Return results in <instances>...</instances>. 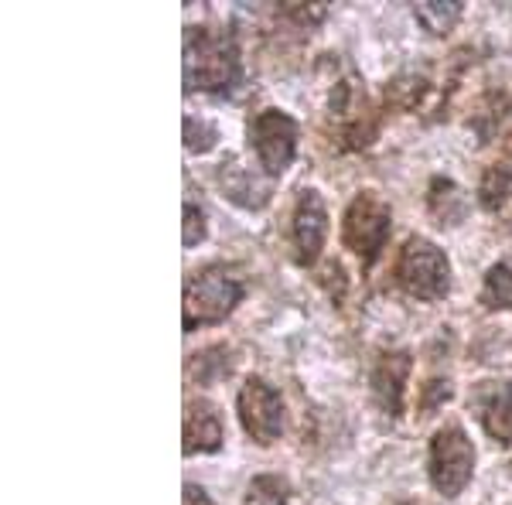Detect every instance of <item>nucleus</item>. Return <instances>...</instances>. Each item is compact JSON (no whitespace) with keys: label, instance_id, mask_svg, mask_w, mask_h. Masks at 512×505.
Instances as JSON below:
<instances>
[{"label":"nucleus","instance_id":"nucleus-1","mask_svg":"<svg viewBox=\"0 0 512 505\" xmlns=\"http://www.w3.org/2000/svg\"><path fill=\"white\" fill-rule=\"evenodd\" d=\"M239 82V48L219 28L185 31V89L188 93H226Z\"/></svg>","mask_w":512,"mask_h":505},{"label":"nucleus","instance_id":"nucleus-2","mask_svg":"<svg viewBox=\"0 0 512 505\" xmlns=\"http://www.w3.org/2000/svg\"><path fill=\"white\" fill-rule=\"evenodd\" d=\"M239 301H243V280L222 263H209L192 273L185 284V304H181L185 331L219 325L226 314H233Z\"/></svg>","mask_w":512,"mask_h":505},{"label":"nucleus","instance_id":"nucleus-3","mask_svg":"<svg viewBox=\"0 0 512 505\" xmlns=\"http://www.w3.org/2000/svg\"><path fill=\"white\" fill-rule=\"evenodd\" d=\"M396 284L417 301H441L451 291V263L431 239L410 236L396 256Z\"/></svg>","mask_w":512,"mask_h":505},{"label":"nucleus","instance_id":"nucleus-4","mask_svg":"<svg viewBox=\"0 0 512 505\" xmlns=\"http://www.w3.org/2000/svg\"><path fill=\"white\" fill-rule=\"evenodd\" d=\"M393 212L376 192H359L345 209L342 219V243L359 256L362 263H376L383 253L386 239H390Z\"/></svg>","mask_w":512,"mask_h":505},{"label":"nucleus","instance_id":"nucleus-5","mask_svg":"<svg viewBox=\"0 0 512 505\" xmlns=\"http://www.w3.org/2000/svg\"><path fill=\"white\" fill-rule=\"evenodd\" d=\"M472 468H475V447L468 441V434L458 424H448L434 434L431 441V482L441 495L465 492V485L472 482Z\"/></svg>","mask_w":512,"mask_h":505},{"label":"nucleus","instance_id":"nucleus-6","mask_svg":"<svg viewBox=\"0 0 512 505\" xmlns=\"http://www.w3.org/2000/svg\"><path fill=\"white\" fill-rule=\"evenodd\" d=\"M250 144L263 175H284L297 154V123L280 110H260L250 120Z\"/></svg>","mask_w":512,"mask_h":505},{"label":"nucleus","instance_id":"nucleus-7","mask_svg":"<svg viewBox=\"0 0 512 505\" xmlns=\"http://www.w3.org/2000/svg\"><path fill=\"white\" fill-rule=\"evenodd\" d=\"M236 407H239V420H243V430L253 437L256 444H274L284 430V400L267 379L250 376L243 383L236 396Z\"/></svg>","mask_w":512,"mask_h":505},{"label":"nucleus","instance_id":"nucleus-8","mask_svg":"<svg viewBox=\"0 0 512 505\" xmlns=\"http://www.w3.org/2000/svg\"><path fill=\"white\" fill-rule=\"evenodd\" d=\"M325 233H328V212L325 202L315 188L301 192L294 205V222H291V239H294V256L301 267H311L318 260L321 246H325Z\"/></svg>","mask_w":512,"mask_h":505},{"label":"nucleus","instance_id":"nucleus-9","mask_svg":"<svg viewBox=\"0 0 512 505\" xmlns=\"http://www.w3.org/2000/svg\"><path fill=\"white\" fill-rule=\"evenodd\" d=\"M472 410L482 420L485 434L499 444H512V386L509 383H478L472 393Z\"/></svg>","mask_w":512,"mask_h":505},{"label":"nucleus","instance_id":"nucleus-10","mask_svg":"<svg viewBox=\"0 0 512 505\" xmlns=\"http://www.w3.org/2000/svg\"><path fill=\"white\" fill-rule=\"evenodd\" d=\"M410 376V355L407 352H386L379 355L373 369V396L390 417H400L403 410V386Z\"/></svg>","mask_w":512,"mask_h":505},{"label":"nucleus","instance_id":"nucleus-11","mask_svg":"<svg viewBox=\"0 0 512 505\" xmlns=\"http://www.w3.org/2000/svg\"><path fill=\"white\" fill-rule=\"evenodd\" d=\"M185 454H212L222 447V420L209 400H195L185 410Z\"/></svg>","mask_w":512,"mask_h":505},{"label":"nucleus","instance_id":"nucleus-12","mask_svg":"<svg viewBox=\"0 0 512 505\" xmlns=\"http://www.w3.org/2000/svg\"><path fill=\"white\" fill-rule=\"evenodd\" d=\"M427 209H431V215L441 222V226H454V222H461L468 212L465 192H461V188L448 178H434L431 195H427Z\"/></svg>","mask_w":512,"mask_h":505},{"label":"nucleus","instance_id":"nucleus-13","mask_svg":"<svg viewBox=\"0 0 512 505\" xmlns=\"http://www.w3.org/2000/svg\"><path fill=\"white\" fill-rule=\"evenodd\" d=\"M478 198L489 212L512 215V164H492L478 185Z\"/></svg>","mask_w":512,"mask_h":505},{"label":"nucleus","instance_id":"nucleus-14","mask_svg":"<svg viewBox=\"0 0 512 505\" xmlns=\"http://www.w3.org/2000/svg\"><path fill=\"white\" fill-rule=\"evenodd\" d=\"M219 181H222V188H226V195L233 198V202L246 205V209H260V205H267V198H270L267 188L256 185V181L246 175V168H239V161L222 164Z\"/></svg>","mask_w":512,"mask_h":505},{"label":"nucleus","instance_id":"nucleus-15","mask_svg":"<svg viewBox=\"0 0 512 505\" xmlns=\"http://www.w3.org/2000/svg\"><path fill=\"white\" fill-rule=\"evenodd\" d=\"M414 18L424 24L431 35H448L461 18V4L458 0H427V4L414 7Z\"/></svg>","mask_w":512,"mask_h":505},{"label":"nucleus","instance_id":"nucleus-16","mask_svg":"<svg viewBox=\"0 0 512 505\" xmlns=\"http://www.w3.org/2000/svg\"><path fill=\"white\" fill-rule=\"evenodd\" d=\"M482 304L485 308H512V267L509 263H495L485 273V287H482Z\"/></svg>","mask_w":512,"mask_h":505},{"label":"nucleus","instance_id":"nucleus-17","mask_svg":"<svg viewBox=\"0 0 512 505\" xmlns=\"http://www.w3.org/2000/svg\"><path fill=\"white\" fill-rule=\"evenodd\" d=\"M427 93H431L427 79L414 76V72H403V76H396L390 86H386V99H390L393 106H400V110H417V103Z\"/></svg>","mask_w":512,"mask_h":505},{"label":"nucleus","instance_id":"nucleus-18","mask_svg":"<svg viewBox=\"0 0 512 505\" xmlns=\"http://www.w3.org/2000/svg\"><path fill=\"white\" fill-rule=\"evenodd\" d=\"M243 505H291V495H287V485L277 475H256L246 485Z\"/></svg>","mask_w":512,"mask_h":505},{"label":"nucleus","instance_id":"nucleus-19","mask_svg":"<svg viewBox=\"0 0 512 505\" xmlns=\"http://www.w3.org/2000/svg\"><path fill=\"white\" fill-rule=\"evenodd\" d=\"M478 134L485 140L495 137H512V99H495L489 110H482V120H478Z\"/></svg>","mask_w":512,"mask_h":505},{"label":"nucleus","instance_id":"nucleus-20","mask_svg":"<svg viewBox=\"0 0 512 505\" xmlns=\"http://www.w3.org/2000/svg\"><path fill=\"white\" fill-rule=\"evenodd\" d=\"M219 140V130L212 127L209 120H195V117H185V147L192 154H205L212 151Z\"/></svg>","mask_w":512,"mask_h":505},{"label":"nucleus","instance_id":"nucleus-21","mask_svg":"<svg viewBox=\"0 0 512 505\" xmlns=\"http://www.w3.org/2000/svg\"><path fill=\"white\" fill-rule=\"evenodd\" d=\"M202 239H205V212L195 202H185V233H181V243L195 246Z\"/></svg>","mask_w":512,"mask_h":505},{"label":"nucleus","instance_id":"nucleus-22","mask_svg":"<svg viewBox=\"0 0 512 505\" xmlns=\"http://www.w3.org/2000/svg\"><path fill=\"white\" fill-rule=\"evenodd\" d=\"M185 505H216L205 495V488H198V485H185Z\"/></svg>","mask_w":512,"mask_h":505},{"label":"nucleus","instance_id":"nucleus-23","mask_svg":"<svg viewBox=\"0 0 512 505\" xmlns=\"http://www.w3.org/2000/svg\"><path fill=\"white\" fill-rule=\"evenodd\" d=\"M393 505H410V502H393Z\"/></svg>","mask_w":512,"mask_h":505}]
</instances>
